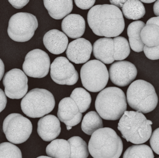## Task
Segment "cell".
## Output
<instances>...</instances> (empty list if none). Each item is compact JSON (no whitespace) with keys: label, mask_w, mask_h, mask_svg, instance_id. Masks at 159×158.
<instances>
[{"label":"cell","mask_w":159,"mask_h":158,"mask_svg":"<svg viewBox=\"0 0 159 158\" xmlns=\"http://www.w3.org/2000/svg\"><path fill=\"white\" fill-rule=\"evenodd\" d=\"M87 21L94 34L108 38L119 36L125 26L122 12L113 5L93 6L88 12Z\"/></svg>","instance_id":"obj_1"},{"label":"cell","mask_w":159,"mask_h":158,"mask_svg":"<svg viewBox=\"0 0 159 158\" xmlns=\"http://www.w3.org/2000/svg\"><path fill=\"white\" fill-rule=\"evenodd\" d=\"M152 124L141 112L126 111L119 122L118 129L127 142L140 144L147 142L152 136Z\"/></svg>","instance_id":"obj_2"},{"label":"cell","mask_w":159,"mask_h":158,"mask_svg":"<svg viewBox=\"0 0 159 158\" xmlns=\"http://www.w3.org/2000/svg\"><path fill=\"white\" fill-rule=\"evenodd\" d=\"M123 149L121 138L109 127L96 130L89 141V152L93 158H119Z\"/></svg>","instance_id":"obj_3"},{"label":"cell","mask_w":159,"mask_h":158,"mask_svg":"<svg viewBox=\"0 0 159 158\" xmlns=\"http://www.w3.org/2000/svg\"><path fill=\"white\" fill-rule=\"evenodd\" d=\"M96 110L103 119L115 121L121 118L127 110V100L122 89L116 87L104 88L98 95Z\"/></svg>","instance_id":"obj_4"},{"label":"cell","mask_w":159,"mask_h":158,"mask_svg":"<svg viewBox=\"0 0 159 158\" xmlns=\"http://www.w3.org/2000/svg\"><path fill=\"white\" fill-rule=\"evenodd\" d=\"M126 95L129 106L138 112L149 113L158 105V96L155 87L144 80L133 82L128 87Z\"/></svg>","instance_id":"obj_5"},{"label":"cell","mask_w":159,"mask_h":158,"mask_svg":"<svg viewBox=\"0 0 159 158\" xmlns=\"http://www.w3.org/2000/svg\"><path fill=\"white\" fill-rule=\"evenodd\" d=\"M56 105L55 97L48 90L34 88L30 90L21 101L24 114L31 118H38L52 112Z\"/></svg>","instance_id":"obj_6"},{"label":"cell","mask_w":159,"mask_h":158,"mask_svg":"<svg viewBox=\"0 0 159 158\" xmlns=\"http://www.w3.org/2000/svg\"><path fill=\"white\" fill-rule=\"evenodd\" d=\"M81 82L85 88L92 93L104 89L109 80V73L104 64L93 60L83 65L80 72Z\"/></svg>","instance_id":"obj_7"},{"label":"cell","mask_w":159,"mask_h":158,"mask_svg":"<svg viewBox=\"0 0 159 158\" xmlns=\"http://www.w3.org/2000/svg\"><path fill=\"white\" fill-rule=\"evenodd\" d=\"M38 27L36 16L31 13L19 12L9 20L7 33L14 41L25 42L30 40Z\"/></svg>","instance_id":"obj_8"},{"label":"cell","mask_w":159,"mask_h":158,"mask_svg":"<svg viewBox=\"0 0 159 158\" xmlns=\"http://www.w3.org/2000/svg\"><path fill=\"white\" fill-rule=\"evenodd\" d=\"M3 130L9 142L19 144L29 139L33 131V125L28 119L21 114L13 113L5 119Z\"/></svg>","instance_id":"obj_9"},{"label":"cell","mask_w":159,"mask_h":158,"mask_svg":"<svg viewBox=\"0 0 159 158\" xmlns=\"http://www.w3.org/2000/svg\"><path fill=\"white\" fill-rule=\"evenodd\" d=\"M50 60L48 55L40 49L29 52L25 56L23 70L26 75L34 78H43L48 74Z\"/></svg>","instance_id":"obj_10"},{"label":"cell","mask_w":159,"mask_h":158,"mask_svg":"<svg viewBox=\"0 0 159 158\" xmlns=\"http://www.w3.org/2000/svg\"><path fill=\"white\" fill-rule=\"evenodd\" d=\"M6 96L11 99H20L28 92V78L22 70L15 68L5 74L3 80Z\"/></svg>","instance_id":"obj_11"},{"label":"cell","mask_w":159,"mask_h":158,"mask_svg":"<svg viewBox=\"0 0 159 158\" xmlns=\"http://www.w3.org/2000/svg\"><path fill=\"white\" fill-rule=\"evenodd\" d=\"M50 76L57 84L73 85L77 83L79 74L74 65L64 56L57 57L50 66Z\"/></svg>","instance_id":"obj_12"},{"label":"cell","mask_w":159,"mask_h":158,"mask_svg":"<svg viewBox=\"0 0 159 158\" xmlns=\"http://www.w3.org/2000/svg\"><path fill=\"white\" fill-rule=\"evenodd\" d=\"M137 74L135 65L128 61L115 62L109 68V76L111 81L120 87L126 86L130 84L136 79Z\"/></svg>","instance_id":"obj_13"},{"label":"cell","mask_w":159,"mask_h":158,"mask_svg":"<svg viewBox=\"0 0 159 158\" xmlns=\"http://www.w3.org/2000/svg\"><path fill=\"white\" fill-rule=\"evenodd\" d=\"M93 46L90 42L84 38H79L71 42L67 48V56L74 63H86L90 59Z\"/></svg>","instance_id":"obj_14"},{"label":"cell","mask_w":159,"mask_h":158,"mask_svg":"<svg viewBox=\"0 0 159 158\" xmlns=\"http://www.w3.org/2000/svg\"><path fill=\"white\" fill-rule=\"evenodd\" d=\"M57 117L59 120L69 126H75L81 121L82 114L70 97H65L59 104Z\"/></svg>","instance_id":"obj_15"},{"label":"cell","mask_w":159,"mask_h":158,"mask_svg":"<svg viewBox=\"0 0 159 158\" xmlns=\"http://www.w3.org/2000/svg\"><path fill=\"white\" fill-rule=\"evenodd\" d=\"M60 122L55 115H48L40 119L38 123L37 132L43 140L50 142L60 133Z\"/></svg>","instance_id":"obj_16"},{"label":"cell","mask_w":159,"mask_h":158,"mask_svg":"<svg viewBox=\"0 0 159 158\" xmlns=\"http://www.w3.org/2000/svg\"><path fill=\"white\" fill-rule=\"evenodd\" d=\"M43 43L50 52L54 55H60L63 53L67 48L68 39L62 31L52 29L45 34Z\"/></svg>","instance_id":"obj_17"},{"label":"cell","mask_w":159,"mask_h":158,"mask_svg":"<svg viewBox=\"0 0 159 158\" xmlns=\"http://www.w3.org/2000/svg\"><path fill=\"white\" fill-rule=\"evenodd\" d=\"M85 28V20L78 14L68 15L62 21V30L70 38H80L84 34Z\"/></svg>","instance_id":"obj_18"},{"label":"cell","mask_w":159,"mask_h":158,"mask_svg":"<svg viewBox=\"0 0 159 158\" xmlns=\"http://www.w3.org/2000/svg\"><path fill=\"white\" fill-rule=\"evenodd\" d=\"M93 49L94 57L103 63L109 64L115 61L114 42L112 38H99L94 42Z\"/></svg>","instance_id":"obj_19"},{"label":"cell","mask_w":159,"mask_h":158,"mask_svg":"<svg viewBox=\"0 0 159 158\" xmlns=\"http://www.w3.org/2000/svg\"><path fill=\"white\" fill-rule=\"evenodd\" d=\"M44 4L49 15L56 20L65 18L69 15L73 9L72 0H44Z\"/></svg>","instance_id":"obj_20"},{"label":"cell","mask_w":159,"mask_h":158,"mask_svg":"<svg viewBox=\"0 0 159 158\" xmlns=\"http://www.w3.org/2000/svg\"><path fill=\"white\" fill-rule=\"evenodd\" d=\"M145 25L143 21H136L131 23L127 28L130 47L137 52H142L144 47L141 38V32Z\"/></svg>","instance_id":"obj_21"},{"label":"cell","mask_w":159,"mask_h":158,"mask_svg":"<svg viewBox=\"0 0 159 158\" xmlns=\"http://www.w3.org/2000/svg\"><path fill=\"white\" fill-rule=\"evenodd\" d=\"M46 152L52 158H70V146L68 141L64 139H56L47 145Z\"/></svg>","instance_id":"obj_22"},{"label":"cell","mask_w":159,"mask_h":158,"mask_svg":"<svg viewBox=\"0 0 159 158\" xmlns=\"http://www.w3.org/2000/svg\"><path fill=\"white\" fill-rule=\"evenodd\" d=\"M123 13L127 19L137 20L145 15V8L141 2L136 0L126 1L122 7Z\"/></svg>","instance_id":"obj_23"},{"label":"cell","mask_w":159,"mask_h":158,"mask_svg":"<svg viewBox=\"0 0 159 158\" xmlns=\"http://www.w3.org/2000/svg\"><path fill=\"white\" fill-rule=\"evenodd\" d=\"M103 127L102 119L94 111H89L86 114L81 124L83 132L88 135H92L96 130L102 129Z\"/></svg>","instance_id":"obj_24"},{"label":"cell","mask_w":159,"mask_h":158,"mask_svg":"<svg viewBox=\"0 0 159 158\" xmlns=\"http://www.w3.org/2000/svg\"><path fill=\"white\" fill-rule=\"evenodd\" d=\"M142 41L149 47L159 45V27L154 24L145 26L141 32Z\"/></svg>","instance_id":"obj_25"},{"label":"cell","mask_w":159,"mask_h":158,"mask_svg":"<svg viewBox=\"0 0 159 158\" xmlns=\"http://www.w3.org/2000/svg\"><path fill=\"white\" fill-rule=\"evenodd\" d=\"M70 146V158H87L89 156L88 146L85 141L78 136L68 139Z\"/></svg>","instance_id":"obj_26"},{"label":"cell","mask_w":159,"mask_h":158,"mask_svg":"<svg viewBox=\"0 0 159 158\" xmlns=\"http://www.w3.org/2000/svg\"><path fill=\"white\" fill-rule=\"evenodd\" d=\"M70 97L75 102L82 114L89 110L91 103L90 93L85 89L78 87L75 89L71 93Z\"/></svg>","instance_id":"obj_27"},{"label":"cell","mask_w":159,"mask_h":158,"mask_svg":"<svg viewBox=\"0 0 159 158\" xmlns=\"http://www.w3.org/2000/svg\"><path fill=\"white\" fill-rule=\"evenodd\" d=\"M152 150L148 145L140 144L130 146L126 150L123 158H154Z\"/></svg>","instance_id":"obj_28"},{"label":"cell","mask_w":159,"mask_h":158,"mask_svg":"<svg viewBox=\"0 0 159 158\" xmlns=\"http://www.w3.org/2000/svg\"><path fill=\"white\" fill-rule=\"evenodd\" d=\"M114 42V60L122 61L128 57L130 52V47L126 38L123 37H115Z\"/></svg>","instance_id":"obj_29"},{"label":"cell","mask_w":159,"mask_h":158,"mask_svg":"<svg viewBox=\"0 0 159 158\" xmlns=\"http://www.w3.org/2000/svg\"><path fill=\"white\" fill-rule=\"evenodd\" d=\"M0 158H22L19 148L10 142L0 144Z\"/></svg>","instance_id":"obj_30"},{"label":"cell","mask_w":159,"mask_h":158,"mask_svg":"<svg viewBox=\"0 0 159 158\" xmlns=\"http://www.w3.org/2000/svg\"><path fill=\"white\" fill-rule=\"evenodd\" d=\"M145 55L149 59L157 60L159 59V45L149 47L145 45L143 49Z\"/></svg>","instance_id":"obj_31"},{"label":"cell","mask_w":159,"mask_h":158,"mask_svg":"<svg viewBox=\"0 0 159 158\" xmlns=\"http://www.w3.org/2000/svg\"><path fill=\"white\" fill-rule=\"evenodd\" d=\"M150 144L153 151L159 155V127L155 129L152 133Z\"/></svg>","instance_id":"obj_32"},{"label":"cell","mask_w":159,"mask_h":158,"mask_svg":"<svg viewBox=\"0 0 159 158\" xmlns=\"http://www.w3.org/2000/svg\"><path fill=\"white\" fill-rule=\"evenodd\" d=\"M96 1L95 0H90V1H81V0H75V2L78 7L83 9L87 10L92 7Z\"/></svg>","instance_id":"obj_33"},{"label":"cell","mask_w":159,"mask_h":158,"mask_svg":"<svg viewBox=\"0 0 159 158\" xmlns=\"http://www.w3.org/2000/svg\"><path fill=\"white\" fill-rule=\"evenodd\" d=\"M10 4L12 5L13 7L16 9H21L24 7L25 5L28 4L30 1L28 0H24V1H19V0H9L8 1Z\"/></svg>","instance_id":"obj_34"},{"label":"cell","mask_w":159,"mask_h":158,"mask_svg":"<svg viewBox=\"0 0 159 158\" xmlns=\"http://www.w3.org/2000/svg\"><path fill=\"white\" fill-rule=\"evenodd\" d=\"M7 97L4 92L0 88V113L4 110L7 104Z\"/></svg>","instance_id":"obj_35"},{"label":"cell","mask_w":159,"mask_h":158,"mask_svg":"<svg viewBox=\"0 0 159 158\" xmlns=\"http://www.w3.org/2000/svg\"><path fill=\"white\" fill-rule=\"evenodd\" d=\"M126 1L125 0H117V1H114V0H111L110 1L111 5H113L114 6H116L117 7H122L123 5L125 3Z\"/></svg>","instance_id":"obj_36"},{"label":"cell","mask_w":159,"mask_h":158,"mask_svg":"<svg viewBox=\"0 0 159 158\" xmlns=\"http://www.w3.org/2000/svg\"><path fill=\"white\" fill-rule=\"evenodd\" d=\"M148 24H154L159 27V16L150 18L146 23V25H148Z\"/></svg>","instance_id":"obj_37"},{"label":"cell","mask_w":159,"mask_h":158,"mask_svg":"<svg viewBox=\"0 0 159 158\" xmlns=\"http://www.w3.org/2000/svg\"><path fill=\"white\" fill-rule=\"evenodd\" d=\"M5 66L3 61L0 59V81L4 74Z\"/></svg>","instance_id":"obj_38"},{"label":"cell","mask_w":159,"mask_h":158,"mask_svg":"<svg viewBox=\"0 0 159 158\" xmlns=\"http://www.w3.org/2000/svg\"><path fill=\"white\" fill-rule=\"evenodd\" d=\"M153 9L155 15L157 16H159V0L155 2Z\"/></svg>","instance_id":"obj_39"},{"label":"cell","mask_w":159,"mask_h":158,"mask_svg":"<svg viewBox=\"0 0 159 158\" xmlns=\"http://www.w3.org/2000/svg\"><path fill=\"white\" fill-rule=\"evenodd\" d=\"M141 2L145 3H152L155 2V1L154 0H152V1H141Z\"/></svg>","instance_id":"obj_40"},{"label":"cell","mask_w":159,"mask_h":158,"mask_svg":"<svg viewBox=\"0 0 159 158\" xmlns=\"http://www.w3.org/2000/svg\"><path fill=\"white\" fill-rule=\"evenodd\" d=\"M37 158H52V157H47V156H40V157H38Z\"/></svg>","instance_id":"obj_41"},{"label":"cell","mask_w":159,"mask_h":158,"mask_svg":"<svg viewBox=\"0 0 159 158\" xmlns=\"http://www.w3.org/2000/svg\"><path fill=\"white\" fill-rule=\"evenodd\" d=\"M67 129L68 130H70L71 129H72L71 126H66Z\"/></svg>","instance_id":"obj_42"},{"label":"cell","mask_w":159,"mask_h":158,"mask_svg":"<svg viewBox=\"0 0 159 158\" xmlns=\"http://www.w3.org/2000/svg\"></svg>","instance_id":"obj_43"}]
</instances>
